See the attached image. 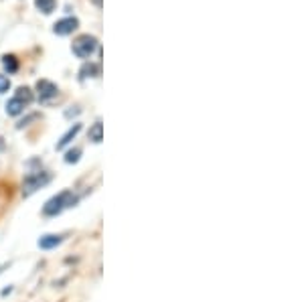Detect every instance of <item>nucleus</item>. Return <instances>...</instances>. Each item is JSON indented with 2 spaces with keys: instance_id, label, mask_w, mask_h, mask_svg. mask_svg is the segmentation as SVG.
I'll list each match as a JSON object with an SVG mask.
<instances>
[{
  "instance_id": "obj_1",
  "label": "nucleus",
  "mask_w": 304,
  "mask_h": 302,
  "mask_svg": "<svg viewBox=\"0 0 304 302\" xmlns=\"http://www.w3.org/2000/svg\"><path fill=\"white\" fill-rule=\"evenodd\" d=\"M75 203H77V197H75L71 191H63V193H59L57 197H53V199L47 201V205L43 207V215H47V217L59 215L63 209H67V207H71V205H75Z\"/></svg>"
},
{
  "instance_id": "obj_2",
  "label": "nucleus",
  "mask_w": 304,
  "mask_h": 302,
  "mask_svg": "<svg viewBox=\"0 0 304 302\" xmlns=\"http://www.w3.org/2000/svg\"><path fill=\"white\" fill-rule=\"evenodd\" d=\"M71 49H73V53H75L79 59H87V57L95 51V49H97V39L91 37V35H81V37H77V39L73 41Z\"/></svg>"
},
{
  "instance_id": "obj_3",
  "label": "nucleus",
  "mask_w": 304,
  "mask_h": 302,
  "mask_svg": "<svg viewBox=\"0 0 304 302\" xmlns=\"http://www.w3.org/2000/svg\"><path fill=\"white\" fill-rule=\"evenodd\" d=\"M51 181V175L45 173V171H37V173H29V177L25 179V185H23V195L29 197L33 195L37 189H41L43 185H47Z\"/></svg>"
},
{
  "instance_id": "obj_4",
  "label": "nucleus",
  "mask_w": 304,
  "mask_h": 302,
  "mask_svg": "<svg viewBox=\"0 0 304 302\" xmlns=\"http://www.w3.org/2000/svg\"><path fill=\"white\" fill-rule=\"evenodd\" d=\"M37 95L41 102H49V99H53L57 95V85L49 79H41L37 81Z\"/></svg>"
},
{
  "instance_id": "obj_5",
  "label": "nucleus",
  "mask_w": 304,
  "mask_h": 302,
  "mask_svg": "<svg viewBox=\"0 0 304 302\" xmlns=\"http://www.w3.org/2000/svg\"><path fill=\"white\" fill-rule=\"evenodd\" d=\"M77 27H79V21H77L75 17H67V19H61V21L55 23L53 33L59 35V37H67V35H71Z\"/></svg>"
},
{
  "instance_id": "obj_6",
  "label": "nucleus",
  "mask_w": 304,
  "mask_h": 302,
  "mask_svg": "<svg viewBox=\"0 0 304 302\" xmlns=\"http://www.w3.org/2000/svg\"><path fill=\"white\" fill-rule=\"evenodd\" d=\"M61 243V235H43L39 239V247L41 249H53Z\"/></svg>"
},
{
  "instance_id": "obj_7",
  "label": "nucleus",
  "mask_w": 304,
  "mask_h": 302,
  "mask_svg": "<svg viewBox=\"0 0 304 302\" xmlns=\"http://www.w3.org/2000/svg\"><path fill=\"white\" fill-rule=\"evenodd\" d=\"M79 130H81V124L71 126V128L67 130V134H65V136H63V138L57 142V148H59V150H61V148H65V146H67V144H69V142H71V140H73V138L79 134Z\"/></svg>"
},
{
  "instance_id": "obj_8",
  "label": "nucleus",
  "mask_w": 304,
  "mask_h": 302,
  "mask_svg": "<svg viewBox=\"0 0 304 302\" xmlns=\"http://www.w3.org/2000/svg\"><path fill=\"white\" fill-rule=\"evenodd\" d=\"M87 136H89L91 142H101V140H104V124L97 120V122L89 128V134H87Z\"/></svg>"
},
{
  "instance_id": "obj_9",
  "label": "nucleus",
  "mask_w": 304,
  "mask_h": 302,
  "mask_svg": "<svg viewBox=\"0 0 304 302\" xmlns=\"http://www.w3.org/2000/svg\"><path fill=\"white\" fill-rule=\"evenodd\" d=\"M35 7L43 15H51V13L55 11V0H35Z\"/></svg>"
},
{
  "instance_id": "obj_10",
  "label": "nucleus",
  "mask_w": 304,
  "mask_h": 302,
  "mask_svg": "<svg viewBox=\"0 0 304 302\" xmlns=\"http://www.w3.org/2000/svg\"><path fill=\"white\" fill-rule=\"evenodd\" d=\"M23 110H25V104H23V102H19L17 97H13L11 102L7 104V114H9V116H19Z\"/></svg>"
},
{
  "instance_id": "obj_11",
  "label": "nucleus",
  "mask_w": 304,
  "mask_h": 302,
  "mask_svg": "<svg viewBox=\"0 0 304 302\" xmlns=\"http://www.w3.org/2000/svg\"><path fill=\"white\" fill-rule=\"evenodd\" d=\"M81 79H87V77H97L99 75V65H95V63H85L83 67H81Z\"/></svg>"
},
{
  "instance_id": "obj_12",
  "label": "nucleus",
  "mask_w": 304,
  "mask_h": 302,
  "mask_svg": "<svg viewBox=\"0 0 304 302\" xmlns=\"http://www.w3.org/2000/svg\"><path fill=\"white\" fill-rule=\"evenodd\" d=\"M3 65L9 73H17L19 71V61L15 55H3Z\"/></svg>"
},
{
  "instance_id": "obj_13",
  "label": "nucleus",
  "mask_w": 304,
  "mask_h": 302,
  "mask_svg": "<svg viewBox=\"0 0 304 302\" xmlns=\"http://www.w3.org/2000/svg\"><path fill=\"white\" fill-rule=\"evenodd\" d=\"M17 99H19V102H23L25 106L27 104H31V99H33V93H31V89L29 87H19L17 89V95H15Z\"/></svg>"
},
{
  "instance_id": "obj_14",
  "label": "nucleus",
  "mask_w": 304,
  "mask_h": 302,
  "mask_svg": "<svg viewBox=\"0 0 304 302\" xmlns=\"http://www.w3.org/2000/svg\"><path fill=\"white\" fill-rule=\"evenodd\" d=\"M79 157H81V150H79V148H73V150H69V153L65 155V163H67V165H75V163L79 161Z\"/></svg>"
},
{
  "instance_id": "obj_15",
  "label": "nucleus",
  "mask_w": 304,
  "mask_h": 302,
  "mask_svg": "<svg viewBox=\"0 0 304 302\" xmlns=\"http://www.w3.org/2000/svg\"><path fill=\"white\" fill-rule=\"evenodd\" d=\"M11 89V79L7 75H0V93H7Z\"/></svg>"
},
{
  "instance_id": "obj_16",
  "label": "nucleus",
  "mask_w": 304,
  "mask_h": 302,
  "mask_svg": "<svg viewBox=\"0 0 304 302\" xmlns=\"http://www.w3.org/2000/svg\"><path fill=\"white\" fill-rule=\"evenodd\" d=\"M93 3H95V5H97V7H99V5H101V0H93Z\"/></svg>"
}]
</instances>
